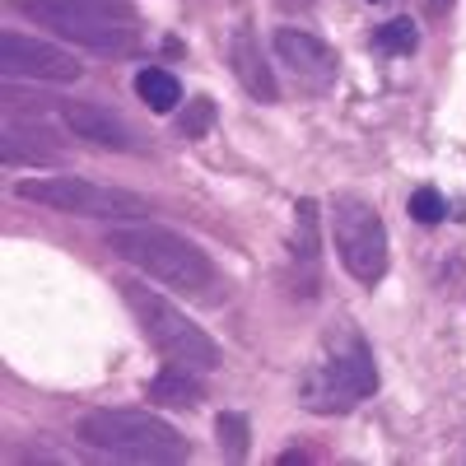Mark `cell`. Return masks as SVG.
Masks as SVG:
<instances>
[{
	"label": "cell",
	"mask_w": 466,
	"mask_h": 466,
	"mask_svg": "<svg viewBox=\"0 0 466 466\" xmlns=\"http://www.w3.org/2000/svg\"><path fill=\"white\" fill-rule=\"evenodd\" d=\"M107 252L140 266L149 280H159V285H168L187 299H210L215 285H219L215 261L197 243L173 233V228H164V224H149V219H131L127 228H112Z\"/></svg>",
	"instance_id": "1"
},
{
	"label": "cell",
	"mask_w": 466,
	"mask_h": 466,
	"mask_svg": "<svg viewBox=\"0 0 466 466\" xmlns=\"http://www.w3.org/2000/svg\"><path fill=\"white\" fill-rule=\"evenodd\" d=\"M373 392H378V364H373L369 340L355 327H336L322 340L318 360L308 364L299 401L313 415H345L360 401H369Z\"/></svg>",
	"instance_id": "2"
},
{
	"label": "cell",
	"mask_w": 466,
	"mask_h": 466,
	"mask_svg": "<svg viewBox=\"0 0 466 466\" xmlns=\"http://www.w3.org/2000/svg\"><path fill=\"white\" fill-rule=\"evenodd\" d=\"M131 318L140 322V336L159 350L164 364H182L191 373H215L219 369V345L210 340L206 327H197L177 303H168L159 289H149L145 280H116Z\"/></svg>",
	"instance_id": "3"
},
{
	"label": "cell",
	"mask_w": 466,
	"mask_h": 466,
	"mask_svg": "<svg viewBox=\"0 0 466 466\" xmlns=\"http://www.w3.org/2000/svg\"><path fill=\"white\" fill-rule=\"evenodd\" d=\"M19 15L94 52H131L140 43L131 0H19Z\"/></svg>",
	"instance_id": "4"
},
{
	"label": "cell",
	"mask_w": 466,
	"mask_h": 466,
	"mask_svg": "<svg viewBox=\"0 0 466 466\" xmlns=\"http://www.w3.org/2000/svg\"><path fill=\"white\" fill-rule=\"evenodd\" d=\"M80 439L122 461H187L191 443L168 420L149 410H89L80 420Z\"/></svg>",
	"instance_id": "5"
},
{
	"label": "cell",
	"mask_w": 466,
	"mask_h": 466,
	"mask_svg": "<svg viewBox=\"0 0 466 466\" xmlns=\"http://www.w3.org/2000/svg\"><path fill=\"white\" fill-rule=\"evenodd\" d=\"M15 191L24 201H37L61 215H85V219H145L154 215L145 197L127 187H103L89 177H19Z\"/></svg>",
	"instance_id": "6"
},
{
	"label": "cell",
	"mask_w": 466,
	"mask_h": 466,
	"mask_svg": "<svg viewBox=\"0 0 466 466\" xmlns=\"http://www.w3.org/2000/svg\"><path fill=\"white\" fill-rule=\"evenodd\" d=\"M331 243H336L340 266L360 285H378L387 276V224H382L378 206H369L355 191L336 197V206H331Z\"/></svg>",
	"instance_id": "7"
},
{
	"label": "cell",
	"mask_w": 466,
	"mask_h": 466,
	"mask_svg": "<svg viewBox=\"0 0 466 466\" xmlns=\"http://www.w3.org/2000/svg\"><path fill=\"white\" fill-rule=\"evenodd\" d=\"M0 70L10 80H47V85H75L85 75V66L70 52L24 37V33H0Z\"/></svg>",
	"instance_id": "8"
},
{
	"label": "cell",
	"mask_w": 466,
	"mask_h": 466,
	"mask_svg": "<svg viewBox=\"0 0 466 466\" xmlns=\"http://www.w3.org/2000/svg\"><path fill=\"white\" fill-rule=\"evenodd\" d=\"M276 56L299 75V80H308V85H331L336 80V70H340V61H336V52L322 43V37H313L308 28H276Z\"/></svg>",
	"instance_id": "9"
},
{
	"label": "cell",
	"mask_w": 466,
	"mask_h": 466,
	"mask_svg": "<svg viewBox=\"0 0 466 466\" xmlns=\"http://www.w3.org/2000/svg\"><path fill=\"white\" fill-rule=\"evenodd\" d=\"M61 122L80 140H94L103 149H122V154H136L140 149V136L116 112H107L98 103H61Z\"/></svg>",
	"instance_id": "10"
},
{
	"label": "cell",
	"mask_w": 466,
	"mask_h": 466,
	"mask_svg": "<svg viewBox=\"0 0 466 466\" xmlns=\"http://www.w3.org/2000/svg\"><path fill=\"white\" fill-rule=\"evenodd\" d=\"M228 61H233V75L243 80V89H248L252 98H261V103H276V98H280L276 75H270V66H266L261 52H257L252 28H233V37H228Z\"/></svg>",
	"instance_id": "11"
},
{
	"label": "cell",
	"mask_w": 466,
	"mask_h": 466,
	"mask_svg": "<svg viewBox=\"0 0 466 466\" xmlns=\"http://www.w3.org/2000/svg\"><path fill=\"white\" fill-rule=\"evenodd\" d=\"M145 397H149V401H159V406L191 410V406H201V401H206V387H201V373H191V369H182V364H164L159 373L149 378Z\"/></svg>",
	"instance_id": "12"
},
{
	"label": "cell",
	"mask_w": 466,
	"mask_h": 466,
	"mask_svg": "<svg viewBox=\"0 0 466 466\" xmlns=\"http://www.w3.org/2000/svg\"><path fill=\"white\" fill-rule=\"evenodd\" d=\"M136 94H140V103H145L149 112H173V107L182 103V85L173 80L168 70H159V66H145V70L136 75Z\"/></svg>",
	"instance_id": "13"
},
{
	"label": "cell",
	"mask_w": 466,
	"mask_h": 466,
	"mask_svg": "<svg viewBox=\"0 0 466 466\" xmlns=\"http://www.w3.org/2000/svg\"><path fill=\"white\" fill-rule=\"evenodd\" d=\"M294 261H303L308 270H318V201L313 197H303L294 206Z\"/></svg>",
	"instance_id": "14"
},
{
	"label": "cell",
	"mask_w": 466,
	"mask_h": 466,
	"mask_svg": "<svg viewBox=\"0 0 466 466\" xmlns=\"http://www.w3.org/2000/svg\"><path fill=\"white\" fill-rule=\"evenodd\" d=\"M215 434H219V448H224L233 461H243V457H248V420H243V415L224 410V415L215 420Z\"/></svg>",
	"instance_id": "15"
},
{
	"label": "cell",
	"mask_w": 466,
	"mask_h": 466,
	"mask_svg": "<svg viewBox=\"0 0 466 466\" xmlns=\"http://www.w3.org/2000/svg\"><path fill=\"white\" fill-rule=\"evenodd\" d=\"M373 43H378L382 52L410 56V52L420 47V33H415V24H410V19H392V24H382V28H378V37H373Z\"/></svg>",
	"instance_id": "16"
},
{
	"label": "cell",
	"mask_w": 466,
	"mask_h": 466,
	"mask_svg": "<svg viewBox=\"0 0 466 466\" xmlns=\"http://www.w3.org/2000/svg\"><path fill=\"white\" fill-rule=\"evenodd\" d=\"M406 210H410V219H420V224H439V219L448 215V201L439 197L434 187H420V191H410Z\"/></svg>",
	"instance_id": "17"
},
{
	"label": "cell",
	"mask_w": 466,
	"mask_h": 466,
	"mask_svg": "<svg viewBox=\"0 0 466 466\" xmlns=\"http://www.w3.org/2000/svg\"><path fill=\"white\" fill-rule=\"evenodd\" d=\"M210 127H215V103H210V98H197V103L182 112V136H187V140H201Z\"/></svg>",
	"instance_id": "18"
},
{
	"label": "cell",
	"mask_w": 466,
	"mask_h": 466,
	"mask_svg": "<svg viewBox=\"0 0 466 466\" xmlns=\"http://www.w3.org/2000/svg\"><path fill=\"white\" fill-rule=\"evenodd\" d=\"M443 10H452V0H430V15L443 19Z\"/></svg>",
	"instance_id": "19"
}]
</instances>
